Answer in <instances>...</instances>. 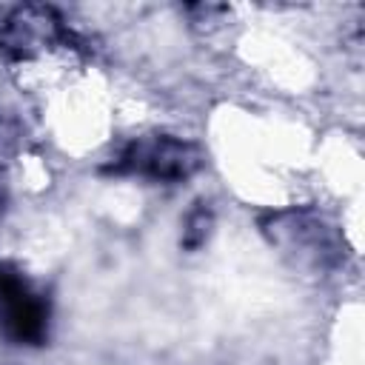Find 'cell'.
I'll use <instances>...</instances> for the list:
<instances>
[{"mask_svg":"<svg viewBox=\"0 0 365 365\" xmlns=\"http://www.w3.org/2000/svg\"><path fill=\"white\" fill-rule=\"evenodd\" d=\"M46 302L29 288V282L17 271L0 265V331L14 342L37 345L46 336Z\"/></svg>","mask_w":365,"mask_h":365,"instance_id":"6da1fadb","label":"cell"},{"mask_svg":"<svg viewBox=\"0 0 365 365\" xmlns=\"http://www.w3.org/2000/svg\"><path fill=\"white\" fill-rule=\"evenodd\" d=\"M125 163L131 165V171H140L151 180H185L200 160L194 145L174 137H157L151 143L131 145Z\"/></svg>","mask_w":365,"mask_h":365,"instance_id":"7a4b0ae2","label":"cell"}]
</instances>
